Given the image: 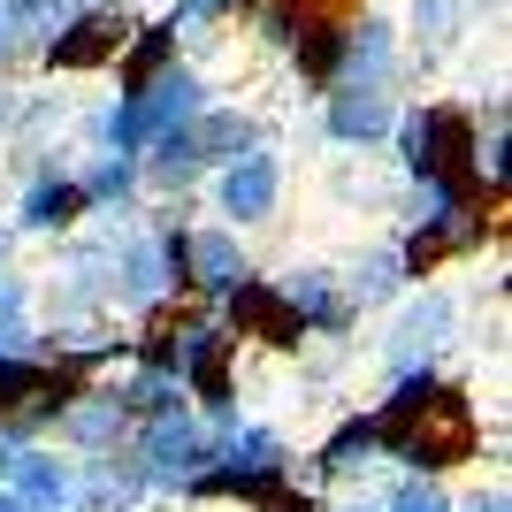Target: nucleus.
<instances>
[{"instance_id":"1","label":"nucleus","mask_w":512,"mask_h":512,"mask_svg":"<svg viewBox=\"0 0 512 512\" xmlns=\"http://www.w3.org/2000/svg\"><path fill=\"white\" fill-rule=\"evenodd\" d=\"M299 482V451H291V436H283L276 421H245L214 444V467L199 474V482H184L176 490V505L184 512H199V505H245V512H260L268 497H283Z\"/></svg>"},{"instance_id":"2","label":"nucleus","mask_w":512,"mask_h":512,"mask_svg":"<svg viewBox=\"0 0 512 512\" xmlns=\"http://www.w3.org/2000/svg\"><path fill=\"white\" fill-rule=\"evenodd\" d=\"M474 459H482V406H474V390L451 383V375L383 444V474H421V482H451V474L474 467Z\"/></svg>"},{"instance_id":"3","label":"nucleus","mask_w":512,"mask_h":512,"mask_svg":"<svg viewBox=\"0 0 512 512\" xmlns=\"http://www.w3.org/2000/svg\"><path fill=\"white\" fill-rule=\"evenodd\" d=\"M467 344V306L451 283H413L406 299L383 314V337H375V375L398 383V375H444V360Z\"/></svg>"},{"instance_id":"4","label":"nucleus","mask_w":512,"mask_h":512,"mask_svg":"<svg viewBox=\"0 0 512 512\" xmlns=\"http://www.w3.org/2000/svg\"><path fill=\"white\" fill-rule=\"evenodd\" d=\"M390 153H398V176H406V184H474V107H459V100L398 107ZM474 192H482V184H474Z\"/></svg>"},{"instance_id":"5","label":"nucleus","mask_w":512,"mask_h":512,"mask_svg":"<svg viewBox=\"0 0 512 512\" xmlns=\"http://www.w3.org/2000/svg\"><path fill=\"white\" fill-rule=\"evenodd\" d=\"M130 459H138V474H146L153 505H176V490L214 467V428L199 421L192 406L161 413V421H138L130 428Z\"/></svg>"},{"instance_id":"6","label":"nucleus","mask_w":512,"mask_h":512,"mask_svg":"<svg viewBox=\"0 0 512 512\" xmlns=\"http://www.w3.org/2000/svg\"><path fill=\"white\" fill-rule=\"evenodd\" d=\"M268 283H276L283 314L299 321L306 344H360V314L344 306V283H337V268H329V260H291V268H283V276H268Z\"/></svg>"},{"instance_id":"7","label":"nucleus","mask_w":512,"mask_h":512,"mask_svg":"<svg viewBox=\"0 0 512 512\" xmlns=\"http://www.w3.org/2000/svg\"><path fill=\"white\" fill-rule=\"evenodd\" d=\"M207 199H214V214L207 222H222V230H268L283 214V161L268 146L260 153H245V161H230V169H214L207 176Z\"/></svg>"},{"instance_id":"8","label":"nucleus","mask_w":512,"mask_h":512,"mask_svg":"<svg viewBox=\"0 0 512 512\" xmlns=\"http://www.w3.org/2000/svg\"><path fill=\"white\" fill-rule=\"evenodd\" d=\"M245 276H253V245L237 230H222V222H192L184 230V306H207L214 314Z\"/></svg>"},{"instance_id":"9","label":"nucleus","mask_w":512,"mask_h":512,"mask_svg":"<svg viewBox=\"0 0 512 512\" xmlns=\"http://www.w3.org/2000/svg\"><path fill=\"white\" fill-rule=\"evenodd\" d=\"M130 31H138V23H130L123 8H69V23L39 46V62L54 69V77H92V69H115Z\"/></svg>"},{"instance_id":"10","label":"nucleus","mask_w":512,"mask_h":512,"mask_svg":"<svg viewBox=\"0 0 512 512\" xmlns=\"http://www.w3.org/2000/svg\"><path fill=\"white\" fill-rule=\"evenodd\" d=\"M306 474H314V490H344V482H367V474H383V436H375V413L352 406L329 421V436L314 444V459H306Z\"/></svg>"},{"instance_id":"11","label":"nucleus","mask_w":512,"mask_h":512,"mask_svg":"<svg viewBox=\"0 0 512 512\" xmlns=\"http://www.w3.org/2000/svg\"><path fill=\"white\" fill-rule=\"evenodd\" d=\"M337 283H344V306H352V314H390V306L413 291V268H406V253H398V230L367 237L360 253L337 268Z\"/></svg>"},{"instance_id":"12","label":"nucleus","mask_w":512,"mask_h":512,"mask_svg":"<svg viewBox=\"0 0 512 512\" xmlns=\"http://www.w3.org/2000/svg\"><path fill=\"white\" fill-rule=\"evenodd\" d=\"M54 451H69V459H107V451H130V413L115 406V390L107 383H85L77 398L62 406V421H54Z\"/></svg>"},{"instance_id":"13","label":"nucleus","mask_w":512,"mask_h":512,"mask_svg":"<svg viewBox=\"0 0 512 512\" xmlns=\"http://www.w3.org/2000/svg\"><path fill=\"white\" fill-rule=\"evenodd\" d=\"M8 230H16V237H54V245H62L69 230H85V192H77V176L54 169V161L31 169V176H23V192H16Z\"/></svg>"},{"instance_id":"14","label":"nucleus","mask_w":512,"mask_h":512,"mask_svg":"<svg viewBox=\"0 0 512 512\" xmlns=\"http://www.w3.org/2000/svg\"><path fill=\"white\" fill-rule=\"evenodd\" d=\"M398 92H329L321 100V130H329V146H344V153H375V146H390V123H398Z\"/></svg>"},{"instance_id":"15","label":"nucleus","mask_w":512,"mask_h":512,"mask_svg":"<svg viewBox=\"0 0 512 512\" xmlns=\"http://www.w3.org/2000/svg\"><path fill=\"white\" fill-rule=\"evenodd\" d=\"M69 512H153V490L130 451H107V459H77V490Z\"/></svg>"},{"instance_id":"16","label":"nucleus","mask_w":512,"mask_h":512,"mask_svg":"<svg viewBox=\"0 0 512 512\" xmlns=\"http://www.w3.org/2000/svg\"><path fill=\"white\" fill-rule=\"evenodd\" d=\"M184 138H192V153L207 161V176H214V169H230V161H245V153H260V146H268V123H260L253 107L207 100V107H199V123L184 130Z\"/></svg>"},{"instance_id":"17","label":"nucleus","mask_w":512,"mask_h":512,"mask_svg":"<svg viewBox=\"0 0 512 512\" xmlns=\"http://www.w3.org/2000/svg\"><path fill=\"white\" fill-rule=\"evenodd\" d=\"M69 490H77V459L54 444H23L16 467H8V497L23 512H69Z\"/></svg>"},{"instance_id":"18","label":"nucleus","mask_w":512,"mask_h":512,"mask_svg":"<svg viewBox=\"0 0 512 512\" xmlns=\"http://www.w3.org/2000/svg\"><path fill=\"white\" fill-rule=\"evenodd\" d=\"M77 176V192H85V214H130L146 207V176H138V153H92Z\"/></svg>"},{"instance_id":"19","label":"nucleus","mask_w":512,"mask_h":512,"mask_svg":"<svg viewBox=\"0 0 512 512\" xmlns=\"http://www.w3.org/2000/svg\"><path fill=\"white\" fill-rule=\"evenodd\" d=\"M161 69H176V31L169 23H146V31H130L123 39V54H115V100H130V92H146Z\"/></svg>"},{"instance_id":"20","label":"nucleus","mask_w":512,"mask_h":512,"mask_svg":"<svg viewBox=\"0 0 512 512\" xmlns=\"http://www.w3.org/2000/svg\"><path fill=\"white\" fill-rule=\"evenodd\" d=\"M451 482H421V474H383V512H451Z\"/></svg>"},{"instance_id":"21","label":"nucleus","mask_w":512,"mask_h":512,"mask_svg":"<svg viewBox=\"0 0 512 512\" xmlns=\"http://www.w3.org/2000/svg\"><path fill=\"white\" fill-rule=\"evenodd\" d=\"M0 360H46L39 314H0Z\"/></svg>"},{"instance_id":"22","label":"nucleus","mask_w":512,"mask_h":512,"mask_svg":"<svg viewBox=\"0 0 512 512\" xmlns=\"http://www.w3.org/2000/svg\"><path fill=\"white\" fill-rule=\"evenodd\" d=\"M451 512H512V490H505V474H482V482H474L467 497H451Z\"/></svg>"},{"instance_id":"23","label":"nucleus","mask_w":512,"mask_h":512,"mask_svg":"<svg viewBox=\"0 0 512 512\" xmlns=\"http://www.w3.org/2000/svg\"><path fill=\"white\" fill-rule=\"evenodd\" d=\"M237 16V0H176L169 8V31H207V23Z\"/></svg>"},{"instance_id":"24","label":"nucleus","mask_w":512,"mask_h":512,"mask_svg":"<svg viewBox=\"0 0 512 512\" xmlns=\"http://www.w3.org/2000/svg\"><path fill=\"white\" fill-rule=\"evenodd\" d=\"M0 314H31V276L23 268H0Z\"/></svg>"},{"instance_id":"25","label":"nucleus","mask_w":512,"mask_h":512,"mask_svg":"<svg viewBox=\"0 0 512 512\" xmlns=\"http://www.w3.org/2000/svg\"><path fill=\"white\" fill-rule=\"evenodd\" d=\"M16 451H23V444L8 436V428H0V490H8V467H16Z\"/></svg>"},{"instance_id":"26","label":"nucleus","mask_w":512,"mask_h":512,"mask_svg":"<svg viewBox=\"0 0 512 512\" xmlns=\"http://www.w3.org/2000/svg\"><path fill=\"white\" fill-rule=\"evenodd\" d=\"M0 268H16V230L0 222Z\"/></svg>"},{"instance_id":"27","label":"nucleus","mask_w":512,"mask_h":512,"mask_svg":"<svg viewBox=\"0 0 512 512\" xmlns=\"http://www.w3.org/2000/svg\"><path fill=\"white\" fill-rule=\"evenodd\" d=\"M0 512H23V505H16V497H8V490H0Z\"/></svg>"}]
</instances>
